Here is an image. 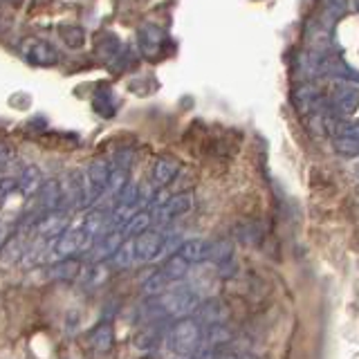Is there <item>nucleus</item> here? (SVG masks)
<instances>
[{"instance_id": "25", "label": "nucleus", "mask_w": 359, "mask_h": 359, "mask_svg": "<svg viewBox=\"0 0 359 359\" xmlns=\"http://www.w3.org/2000/svg\"><path fill=\"white\" fill-rule=\"evenodd\" d=\"M11 160V149L7 144H0V166H5Z\"/></svg>"}, {"instance_id": "17", "label": "nucleus", "mask_w": 359, "mask_h": 359, "mask_svg": "<svg viewBox=\"0 0 359 359\" xmlns=\"http://www.w3.org/2000/svg\"><path fill=\"white\" fill-rule=\"evenodd\" d=\"M189 267H191V263L187 261V258H182V256H180V254L175 252L173 256H168V258H166V263L162 265L160 272L166 276L168 283H175V280H180V278H184V276H187Z\"/></svg>"}, {"instance_id": "7", "label": "nucleus", "mask_w": 359, "mask_h": 359, "mask_svg": "<svg viewBox=\"0 0 359 359\" xmlns=\"http://www.w3.org/2000/svg\"><path fill=\"white\" fill-rule=\"evenodd\" d=\"M110 171H112V164H110V160H106V157H97L95 162H90L88 171H86L88 187H90V202L99 200L106 194Z\"/></svg>"}, {"instance_id": "8", "label": "nucleus", "mask_w": 359, "mask_h": 359, "mask_svg": "<svg viewBox=\"0 0 359 359\" xmlns=\"http://www.w3.org/2000/svg\"><path fill=\"white\" fill-rule=\"evenodd\" d=\"M328 108L339 117H348L359 108V90L351 83H341L339 88L332 90V97L328 101Z\"/></svg>"}, {"instance_id": "5", "label": "nucleus", "mask_w": 359, "mask_h": 359, "mask_svg": "<svg viewBox=\"0 0 359 359\" xmlns=\"http://www.w3.org/2000/svg\"><path fill=\"white\" fill-rule=\"evenodd\" d=\"M88 243H93L86 236V231L79 229H65L63 233H59L52 243V252L56 258H72V254L81 252L88 247Z\"/></svg>"}, {"instance_id": "18", "label": "nucleus", "mask_w": 359, "mask_h": 359, "mask_svg": "<svg viewBox=\"0 0 359 359\" xmlns=\"http://www.w3.org/2000/svg\"><path fill=\"white\" fill-rule=\"evenodd\" d=\"M112 344H115V332H112L110 323H99L97 328L90 332V346H93L97 353H108Z\"/></svg>"}, {"instance_id": "16", "label": "nucleus", "mask_w": 359, "mask_h": 359, "mask_svg": "<svg viewBox=\"0 0 359 359\" xmlns=\"http://www.w3.org/2000/svg\"><path fill=\"white\" fill-rule=\"evenodd\" d=\"M16 184H18V191H20L22 196H34V194H39L41 187H43V173H41V168H39V166H34V164L25 166V168L20 171Z\"/></svg>"}, {"instance_id": "10", "label": "nucleus", "mask_w": 359, "mask_h": 359, "mask_svg": "<svg viewBox=\"0 0 359 359\" xmlns=\"http://www.w3.org/2000/svg\"><path fill=\"white\" fill-rule=\"evenodd\" d=\"M211 247L213 241L207 238H189L184 243H180L177 247V254L187 258L191 265H198V263H207L211 258Z\"/></svg>"}, {"instance_id": "23", "label": "nucleus", "mask_w": 359, "mask_h": 359, "mask_svg": "<svg viewBox=\"0 0 359 359\" xmlns=\"http://www.w3.org/2000/svg\"><path fill=\"white\" fill-rule=\"evenodd\" d=\"M166 285H168L166 276L160 272V269H157V272H153L149 278L144 280L142 290H144V294H149V297H160L162 292H166Z\"/></svg>"}, {"instance_id": "15", "label": "nucleus", "mask_w": 359, "mask_h": 359, "mask_svg": "<svg viewBox=\"0 0 359 359\" xmlns=\"http://www.w3.org/2000/svg\"><path fill=\"white\" fill-rule=\"evenodd\" d=\"M81 229L86 231V236H88L90 241H97V238H101L104 233L110 231V216H108L106 211H99V209L90 211L88 216L83 218Z\"/></svg>"}, {"instance_id": "21", "label": "nucleus", "mask_w": 359, "mask_h": 359, "mask_svg": "<svg viewBox=\"0 0 359 359\" xmlns=\"http://www.w3.org/2000/svg\"><path fill=\"white\" fill-rule=\"evenodd\" d=\"M110 261H112V265H115L117 269H126V267H130L135 261H137V256H135V238L123 241L117 247V252L110 256Z\"/></svg>"}, {"instance_id": "2", "label": "nucleus", "mask_w": 359, "mask_h": 359, "mask_svg": "<svg viewBox=\"0 0 359 359\" xmlns=\"http://www.w3.org/2000/svg\"><path fill=\"white\" fill-rule=\"evenodd\" d=\"M202 334H205V325L196 319H180L171 330H168V348L177 357H191L200 351L202 346Z\"/></svg>"}, {"instance_id": "19", "label": "nucleus", "mask_w": 359, "mask_h": 359, "mask_svg": "<svg viewBox=\"0 0 359 359\" xmlns=\"http://www.w3.org/2000/svg\"><path fill=\"white\" fill-rule=\"evenodd\" d=\"M121 233L119 231H108L104 233L101 238H97V245H95V250H93V258L95 261H101V258H108L117 252V247L121 245Z\"/></svg>"}, {"instance_id": "26", "label": "nucleus", "mask_w": 359, "mask_h": 359, "mask_svg": "<svg viewBox=\"0 0 359 359\" xmlns=\"http://www.w3.org/2000/svg\"><path fill=\"white\" fill-rule=\"evenodd\" d=\"M216 359H256V357L247 355V353H222V355H218Z\"/></svg>"}, {"instance_id": "14", "label": "nucleus", "mask_w": 359, "mask_h": 359, "mask_svg": "<svg viewBox=\"0 0 359 359\" xmlns=\"http://www.w3.org/2000/svg\"><path fill=\"white\" fill-rule=\"evenodd\" d=\"M227 319H229V310H227V306H224L222 301L211 299V301L200 303V308H198V321L202 325H216V323H224Z\"/></svg>"}, {"instance_id": "27", "label": "nucleus", "mask_w": 359, "mask_h": 359, "mask_svg": "<svg viewBox=\"0 0 359 359\" xmlns=\"http://www.w3.org/2000/svg\"><path fill=\"white\" fill-rule=\"evenodd\" d=\"M5 236H7V229H5V224H0V245H3Z\"/></svg>"}, {"instance_id": "29", "label": "nucleus", "mask_w": 359, "mask_h": 359, "mask_svg": "<svg viewBox=\"0 0 359 359\" xmlns=\"http://www.w3.org/2000/svg\"><path fill=\"white\" fill-rule=\"evenodd\" d=\"M355 9L359 11V0H355Z\"/></svg>"}, {"instance_id": "1", "label": "nucleus", "mask_w": 359, "mask_h": 359, "mask_svg": "<svg viewBox=\"0 0 359 359\" xmlns=\"http://www.w3.org/2000/svg\"><path fill=\"white\" fill-rule=\"evenodd\" d=\"M200 297L194 287H175L166 290L155 299V308L160 317H171V319H184L189 314L198 312L200 308Z\"/></svg>"}, {"instance_id": "20", "label": "nucleus", "mask_w": 359, "mask_h": 359, "mask_svg": "<svg viewBox=\"0 0 359 359\" xmlns=\"http://www.w3.org/2000/svg\"><path fill=\"white\" fill-rule=\"evenodd\" d=\"M155 222V218H153V211H137L135 216L128 220V224L126 227L121 229V233L126 236V238H135V236H140V233H144L146 229L151 227V224Z\"/></svg>"}, {"instance_id": "6", "label": "nucleus", "mask_w": 359, "mask_h": 359, "mask_svg": "<svg viewBox=\"0 0 359 359\" xmlns=\"http://www.w3.org/2000/svg\"><path fill=\"white\" fill-rule=\"evenodd\" d=\"M194 209V196L191 194H177V196H171L166 198L162 205H157L155 211H153V218L155 222H171L180 216H184Z\"/></svg>"}, {"instance_id": "3", "label": "nucleus", "mask_w": 359, "mask_h": 359, "mask_svg": "<svg viewBox=\"0 0 359 359\" xmlns=\"http://www.w3.org/2000/svg\"><path fill=\"white\" fill-rule=\"evenodd\" d=\"M20 54L22 59L32 65H41V67H50L59 63V52L52 43H48L45 39H36V36H29L20 43Z\"/></svg>"}, {"instance_id": "13", "label": "nucleus", "mask_w": 359, "mask_h": 359, "mask_svg": "<svg viewBox=\"0 0 359 359\" xmlns=\"http://www.w3.org/2000/svg\"><path fill=\"white\" fill-rule=\"evenodd\" d=\"M180 173V164L173 160V157H157L155 164H153V171H151V177H153V184L157 189H164L173 182Z\"/></svg>"}, {"instance_id": "9", "label": "nucleus", "mask_w": 359, "mask_h": 359, "mask_svg": "<svg viewBox=\"0 0 359 359\" xmlns=\"http://www.w3.org/2000/svg\"><path fill=\"white\" fill-rule=\"evenodd\" d=\"M164 39L166 34L162 27L157 25H151V22H146V25L140 27L137 32V43H140V50L142 54L146 56H157L162 52V45H164Z\"/></svg>"}, {"instance_id": "24", "label": "nucleus", "mask_w": 359, "mask_h": 359, "mask_svg": "<svg viewBox=\"0 0 359 359\" xmlns=\"http://www.w3.org/2000/svg\"><path fill=\"white\" fill-rule=\"evenodd\" d=\"M61 39L70 45V48H81L83 41H86V34L81 27H61Z\"/></svg>"}, {"instance_id": "22", "label": "nucleus", "mask_w": 359, "mask_h": 359, "mask_svg": "<svg viewBox=\"0 0 359 359\" xmlns=\"http://www.w3.org/2000/svg\"><path fill=\"white\" fill-rule=\"evenodd\" d=\"M79 269H81V265H79L76 261H72V258H61V263H56L52 267V278L56 280H72Z\"/></svg>"}, {"instance_id": "4", "label": "nucleus", "mask_w": 359, "mask_h": 359, "mask_svg": "<svg viewBox=\"0 0 359 359\" xmlns=\"http://www.w3.org/2000/svg\"><path fill=\"white\" fill-rule=\"evenodd\" d=\"M164 241H166V233L162 231H153V229H146L144 233L135 236V256H137L140 263H149L160 258L164 254Z\"/></svg>"}, {"instance_id": "12", "label": "nucleus", "mask_w": 359, "mask_h": 359, "mask_svg": "<svg viewBox=\"0 0 359 359\" xmlns=\"http://www.w3.org/2000/svg\"><path fill=\"white\" fill-rule=\"evenodd\" d=\"M65 191L61 189L59 180H45L39 191V207L45 211H59L63 207Z\"/></svg>"}, {"instance_id": "28", "label": "nucleus", "mask_w": 359, "mask_h": 359, "mask_svg": "<svg viewBox=\"0 0 359 359\" xmlns=\"http://www.w3.org/2000/svg\"><path fill=\"white\" fill-rule=\"evenodd\" d=\"M5 3H9V5H14V7H18V5H20V0H5Z\"/></svg>"}, {"instance_id": "11", "label": "nucleus", "mask_w": 359, "mask_h": 359, "mask_svg": "<svg viewBox=\"0 0 359 359\" xmlns=\"http://www.w3.org/2000/svg\"><path fill=\"white\" fill-rule=\"evenodd\" d=\"M34 229H36V233L43 236V238H56V236L67 229V218L61 209L59 211H45V216H41L36 220Z\"/></svg>"}]
</instances>
